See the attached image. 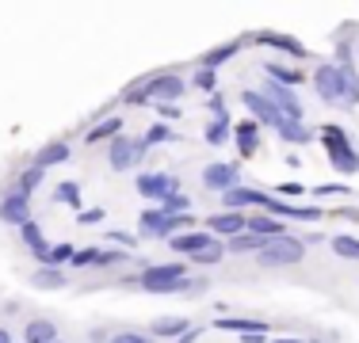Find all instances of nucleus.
Returning a JSON list of instances; mask_svg holds the SVG:
<instances>
[{"label": "nucleus", "instance_id": "f257e3e1", "mask_svg": "<svg viewBox=\"0 0 359 343\" xmlns=\"http://www.w3.org/2000/svg\"><path fill=\"white\" fill-rule=\"evenodd\" d=\"M184 92H187V80L180 73H153L145 80L130 84L123 103H180Z\"/></svg>", "mask_w": 359, "mask_h": 343}, {"label": "nucleus", "instance_id": "f03ea898", "mask_svg": "<svg viewBox=\"0 0 359 343\" xmlns=\"http://www.w3.org/2000/svg\"><path fill=\"white\" fill-rule=\"evenodd\" d=\"M138 286L149 294H176V290H199V282H187V263H149L138 274Z\"/></svg>", "mask_w": 359, "mask_h": 343}, {"label": "nucleus", "instance_id": "7ed1b4c3", "mask_svg": "<svg viewBox=\"0 0 359 343\" xmlns=\"http://www.w3.org/2000/svg\"><path fill=\"white\" fill-rule=\"evenodd\" d=\"M318 137H321V145H325V157H329L332 172H340V176H355V172H359V149L348 141L344 126L325 122L321 130H318Z\"/></svg>", "mask_w": 359, "mask_h": 343}, {"label": "nucleus", "instance_id": "20e7f679", "mask_svg": "<svg viewBox=\"0 0 359 343\" xmlns=\"http://www.w3.org/2000/svg\"><path fill=\"white\" fill-rule=\"evenodd\" d=\"M191 225V214H180V218H168L165 210H142L138 218V237L142 240H172L176 233H187Z\"/></svg>", "mask_w": 359, "mask_h": 343}, {"label": "nucleus", "instance_id": "39448f33", "mask_svg": "<svg viewBox=\"0 0 359 343\" xmlns=\"http://www.w3.org/2000/svg\"><path fill=\"white\" fill-rule=\"evenodd\" d=\"M302 255H306V244L287 233L279 240H268V248L256 252V263H260L264 271H276V267H294V263H302Z\"/></svg>", "mask_w": 359, "mask_h": 343}, {"label": "nucleus", "instance_id": "423d86ee", "mask_svg": "<svg viewBox=\"0 0 359 343\" xmlns=\"http://www.w3.org/2000/svg\"><path fill=\"white\" fill-rule=\"evenodd\" d=\"M134 187H138L142 199H149L157 206L184 191V187H180V176H172V172H142V176L134 179Z\"/></svg>", "mask_w": 359, "mask_h": 343}, {"label": "nucleus", "instance_id": "0eeeda50", "mask_svg": "<svg viewBox=\"0 0 359 343\" xmlns=\"http://www.w3.org/2000/svg\"><path fill=\"white\" fill-rule=\"evenodd\" d=\"M145 153H149V145H145L142 137H123V134H118L115 141L107 145V164L115 172H126V168L142 164Z\"/></svg>", "mask_w": 359, "mask_h": 343}, {"label": "nucleus", "instance_id": "6e6552de", "mask_svg": "<svg viewBox=\"0 0 359 343\" xmlns=\"http://www.w3.org/2000/svg\"><path fill=\"white\" fill-rule=\"evenodd\" d=\"M310 84L318 88V96H321L325 103H337V107H344V73H340V65L321 62L318 69H313Z\"/></svg>", "mask_w": 359, "mask_h": 343}, {"label": "nucleus", "instance_id": "1a4fd4ad", "mask_svg": "<svg viewBox=\"0 0 359 343\" xmlns=\"http://www.w3.org/2000/svg\"><path fill=\"white\" fill-rule=\"evenodd\" d=\"M203 187L215 191V195L233 191V187H241V168H237L233 160H215V164L203 168Z\"/></svg>", "mask_w": 359, "mask_h": 343}, {"label": "nucleus", "instance_id": "9d476101", "mask_svg": "<svg viewBox=\"0 0 359 343\" xmlns=\"http://www.w3.org/2000/svg\"><path fill=\"white\" fill-rule=\"evenodd\" d=\"M245 42L271 46V50H279V54H287V57H302V62L310 57V50H306L294 34H283V31H252V34H245Z\"/></svg>", "mask_w": 359, "mask_h": 343}, {"label": "nucleus", "instance_id": "9b49d317", "mask_svg": "<svg viewBox=\"0 0 359 343\" xmlns=\"http://www.w3.org/2000/svg\"><path fill=\"white\" fill-rule=\"evenodd\" d=\"M264 210H268L271 218H279V221H321L325 218L321 206H302V202L271 199V195H268V202H264Z\"/></svg>", "mask_w": 359, "mask_h": 343}, {"label": "nucleus", "instance_id": "f8f14e48", "mask_svg": "<svg viewBox=\"0 0 359 343\" xmlns=\"http://www.w3.org/2000/svg\"><path fill=\"white\" fill-rule=\"evenodd\" d=\"M241 103L252 111V118H256L260 126H271V130H279V126L287 122V118H283V111H279L276 103H271L268 96H264V92H241Z\"/></svg>", "mask_w": 359, "mask_h": 343}, {"label": "nucleus", "instance_id": "ddd939ff", "mask_svg": "<svg viewBox=\"0 0 359 343\" xmlns=\"http://www.w3.org/2000/svg\"><path fill=\"white\" fill-rule=\"evenodd\" d=\"M218 237H210L207 229H187V233H176L168 240V248H172L176 255H187V260H195V255H203L210 244H215Z\"/></svg>", "mask_w": 359, "mask_h": 343}, {"label": "nucleus", "instance_id": "4468645a", "mask_svg": "<svg viewBox=\"0 0 359 343\" xmlns=\"http://www.w3.org/2000/svg\"><path fill=\"white\" fill-rule=\"evenodd\" d=\"M0 221H4V225H15V229L27 225V221H31V199H27V195L8 191L4 199H0Z\"/></svg>", "mask_w": 359, "mask_h": 343}, {"label": "nucleus", "instance_id": "2eb2a0df", "mask_svg": "<svg viewBox=\"0 0 359 343\" xmlns=\"http://www.w3.org/2000/svg\"><path fill=\"white\" fill-rule=\"evenodd\" d=\"M245 225H249V214L222 210V214H210V218H207V233L218 237V240H233L237 233H245Z\"/></svg>", "mask_w": 359, "mask_h": 343}, {"label": "nucleus", "instance_id": "dca6fc26", "mask_svg": "<svg viewBox=\"0 0 359 343\" xmlns=\"http://www.w3.org/2000/svg\"><path fill=\"white\" fill-rule=\"evenodd\" d=\"M260 92H264V96H268L271 103H276L279 111H283V118H290V122H302V118H306V115H302V103H298V96H294L290 88H283V84H271V80H268Z\"/></svg>", "mask_w": 359, "mask_h": 343}, {"label": "nucleus", "instance_id": "f3484780", "mask_svg": "<svg viewBox=\"0 0 359 343\" xmlns=\"http://www.w3.org/2000/svg\"><path fill=\"white\" fill-rule=\"evenodd\" d=\"M268 202V195L264 191H256V187H233V191H226L222 195V206H226L229 214H245V210H256V206H264Z\"/></svg>", "mask_w": 359, "mask_h": 343}, {"label": "nucleus", "instance_id": "a211bd4d", "mask_svg": "<svg viewBox=\"0 0 359 343\" xmlns=\"http://www.w3.org/2000/svg\"><path fill=\"white\" fill-rule=\"evenodd\" d=\"M20 240H23V244H27V248H31V255H35V260H39V267H50V248H54V244H50V240H46V233H42V225H39L35 218H31L27 225L20 229Z\"/></svg>", "mask_w": 359, "mask_h": 343}, {"label": "nucleus", "instance_id": "6ab92c4d", "mask_svg": "<svg viewBox=\"0 0 359 343\" xmlns=\"http://www.w3.org/2000/svg\"><path fill=\"white\" fill-rule=\"evenodd\" d=\"M233 141H237V149H241V160L256 157V149H260V122H256V118L233 122Z\"/></svg>", "mask_w": 359, "mask_h": 343}, {"label": "nucleus", "instance_id": "aec40b11", "mask_svg": "<svg viewBox=\"0 0 359 343\" xmlns=\"http://www.w3.org/2000/svg\"><path fill=\"white\" fill-rule=\"evenodd\" d=\"M215 328H218V332H237V336H252V332L268 336L271 324H268V321H256V316H218Z\"/></svg>", "mask_w": 359, "mask_h": 343}, {"label": "nucleus", "instance_id": "412c9836", "mask_svg": "<svg viewBox=\"0 0 359 343\" xmlns=\"http://www.w3.org/2000/svg\"><path fill=\"white\" fill-rule=\"evenodd\" d=\"M245 50V38H229V42H222V46H215V50H207V54L199 57V69H210V73H218L222 65L229 62V57H237Z\"/></svg>", "mask_w": 359, "mask_h": 343}, {"label": "nucleus", "instance_id": "4be33fe9", "mask_svg": "<svg viewBox=\"0 0 359 343\" xmlns=\"http://www.w3.org/2000/svg\"><path fill=\"white\" fill-rule=\"evenodd\" d=\"M187 328H191V321H187V316H157V321L149 324V336H153V340H172V343H176Z\"/></svg>", "mask_w": 359, "mask_h": 343}, {"label": "nucleus", "instance_id": "5701e85b", "mask_svg": "<svg viewBox=\"0 0 359 343\" xmlns=\"http://www.w3.org/2000/svg\"><path fill=\"white\" fill-rule=\"evenodd\" d=\"M245 229H249V233H256V237H264V240H279V237H287V221L271 218V214H252Z\"/></svg>", "mask_w": 359, "mask_h": 343}, {"label": "nucleus", "instance_id": "b1692460", "mask_svg": "<svg viewBox=\"0 0 359 343\" xmlns=\"http://www.w3.org/2000/svg\"><path fill=\"white\" fill-rule=\"evenodd\" d=\"M23 343H57V324L50 316H31L23 328Z\"/></svg>", "mask_w": 359, "mask_h": 343}, {"label": "nucleus", "instance_id": "393cba45", "mask_svg": "<svg viewBox=\"0 0 359 343\" xmlns=\"http://www.w3.org/2000/svg\"><path fill=\"white\" fill-rule=\"evenodd\" d=\"M264 73H268L271 84H283V88H290V92H294L298 84L306 80L302 69H290V65H283V62H264Z\"/></svg>", "mask_w": 359, "mask_h": 343}, {"label": "nucleus", "instance_id": "a878e982", "mask_svg": "<svg viewBox=\"0 0 359 343\" xmlns=\"http://www.w3.org/2000/svg\"><path fill=\"white\" fill-rule=\"evenodd\" d=\"M27 282L35 290H65V282H69V274H65L62 267H35L27 274Z\"/></svg>", "mask_w": 359, "mask_h": 343}, {"label": "nucleus", "instance_id": "bb28decb", "mask_svg": "<svg viewBox=\"0 0 359 343\" xmlns=\"http://www.w3.org/2000/svg\"><path fill=\"white\" fill-rule=\"evenodd\" d=\"M118 134H123V118H100V122L96 126H88V130H84V141H88V145H100V141H115V137Z\"/></svg>", "mask_w": 359, "mask_h": 343}, {"label": "nucleus", "instance_id": "cd10ccee", "mask_svg": "<svg viewBox=\"0 0 359 343\" xmlns=\"http://www.w3.org/2000/svg\"><path fill=\"white\" fill-rule=\"evenodd\" d=\"M268 248V240L264 237H256V233H237L233 240H226V255H256V252H264Z\"/></svg>", "mask_w": 359, "mask_h": 343}, {"label": "nucleus", "instance_id": "c85d7f7f", "mask_svg": "<svg viewBox=\"0 0 359 343\" xmlns=\"http://www.w3.org/2000/svg\"><path fill=\"white\" fill-rule=\"evenodd\" d=\"M69 160V145L65 141H50V145H42V149L35 153V168H57V164H65Z\"/></svg>", "mask_w": 359, "mask_h": 343}, {"label": "nucleus", "instance_id": "c756f323", "mask_svg": "<svg viewBox=\"0 0 359 343\" xmlns=\"http://www.w3.org/2000/svg\"><path fill=\"white\" fill-rule=\"evenodd\" d=\"M203 137H207L210 145H226L229 137H233V118H229V115L210 118V122H207V134H203Z\"/></svg>", "mask_w": 359, "mask_h": 343}, {"label": "nucleus", "instance_id": "7c9ffc66", "mask_svg": "<svg viewBox=\"0 0 359 343\" xmlns=\"http://www.w3.org/2000/svg\"><path fill=\"white\" fill-rule=\"evenodd\" d=\"M329 248H332V255H340V260H359V240L348 237V233H332Z\"/></svg>", "mask_w": 359, "mask_h": 343}, {"label": "nucleus", "instance_id": "2f4dec72", "mask_svg": "<svg viewBox=\"0 0 359 343\" xmlns=\"http://www.w3.org/2000/svg\"><path fill=\"white\" fill-rule=\"evenodd\" d=\"M42 176H46V172H42V168H35V164H31V168H23L20 176H15V187H12V191H20V195H27V199H31V195L39 191Z\"/></svg>", "mask_w": 359, "mask_h": 343}, {"label": "nucleus", "instance_id": "473e14b6", "mask_svg": "<svg viewBox=\"0 0 359 343\" xmlns=\"http://www.w3.org/2000/svg\"><path fill=\"white\" fill-rule=\"evenodd\" d=\"M279 141H287V145H306V141H310V126H306V122H290V118H287V122L283 126H279Z\"/></svg>", "mask_w": 359, "mask_h": 343}, {"label": "nucleus", "instance_id": "72a5a7b5", "mask_svg": "<svg viewBox=\"0 0 359 343\" xmlns=\"http://www.w3.org/2000/svg\"><path fill=\"white\" fill-rule=\"evenodd\" d=\"M142 141H145V145H149V149H153V145H168V141H180V134H176V130H172V126H168V122H153L149 130L142 134Z\"/></svg>", "mask_w": 359, "mask_h": 343}, {"label": "nucleus", "instance_id": "f704fd0d", "mask_svg": "<svg viewBox=\"0 0 359 343\" xmlns=\"http://www.w3.org/2000/svg\"><path fill=\"white\" fill-rule=\"evenodd\" d=\"M54 202H62V206H73V210L81 214V187H76V183H69V179H65V183H57V187H54Z\"/></svg>", "mask_w": 359, "mask_h": 343}, {"label": "nucleus", "instance_id": "c9c22d12", "mask_svg": "<svg viewBox=\"0 0 359 343\" xmlns=\"http://www.w3.org/2000/svg\"><path fill=\"white\" fill-rule=\"evenodd\" d=\"M344 73V107H359V76H355V69L348 65V69H340Z\"/></svg>", "mask_w": 359, "mask_h": 343}, {"label": "nucleus", "instance_id": "e433bc0d", "mask_svg": "<svg viewBox=\"0 0 359 343\" xmlns=\"http://www.w3.org/2000/svg\"><path fill=\"white\" fill-rule=\"evenodd\" d=\"M161 210H165L168 218H180V214H187V210H191V195H187V191L172 195L168 202H161Z\"/></svg>", "mask_w": 359, "mask_h": 343}, {"label": "nucleus", "instance_id": "4c0bfd02", "mask_svg": "<svg viewBox=\"0 0 359 343\" xmlns=\"http://www.w3.org/2000/svg\"><path fill=\"white\" fill-rule=\"evenodd\" d=\"M104 240H111V244H115V248H123V252H130V248H138V244H142V240L134 237V233H126V229H107Z\"/></svg>", "mask_w": 359, "mask_h": 343}, {"label": "nucleus", "instance_id": "58836bf2", "mask_svg": "<svg viewBox=\"0 0 359 343\" xmlns=\"http://www.w3.org/2000/svg\"><path fill=\"white\" fill-rule=\"evenodd\" d=\"M191 84L199 92H207V96H215V92H218V73H210V69H195Z\"/></svg>", "mask_w": 359, "mask_h": 343}, {"label": "nucleus", "instance_id": "ea45409f", "mask_svg": "<svg viewBox=\"0 0 359 343\" xmlns=\"http://www.w3.org/2000/svg\"><path fill=\"white\" fill-rule=\"evenodd\" d=\"M222 255H226V240H215L203 255H195V263L199 267H215V263H222Z\"/></svg>", "mask_w": 359, "mask_h": 343}, {"label": "nucleus", "instance_id": "a19ab883", "mask_svg": "<svg viewBox=\"0 0 359 343\" xmlns=\"http://www.w3.org/2000/svg\"><path fill=\"white\" fill-rule=\"evenodd\" d=\"M73 255H76V248L62 240V244L50 248V267H65V263H73Z\"/></svg>", "mask_w": 359, "mask_h": 343}, {"label": "nucleus", "instance_id": "79ce46f5", "mask_svg": "<svg viewBox=\"0 0 359 343\" xmlns=\"http://www.w3.org/2000/svg\"><path fill=\"white\" fill-rule=\"evenodd\" d=\"M96 260H100V248H76V255H73L69 267H73V271H81V267H96Z\"/></svg>", "mask_w": 359, "mask_h": 343}, {"label": "nucleus", "instance_id": "37998d69", "mask_svg": "<svg viewBox=\"0 0 359 343\" xmlns=\"http://www.w3.org/2000/svg\"><path fill=\"white\" fill-rule=\"evenodd\" d=\"M115 263H126V252H123V248H100L96 267H115Z\"/></svg>", "mask_w": 359, "mask_h": 343}, {"label": "nucleus", "instance_id": "c03bdc74", "mask_svg": "<svg viewBox=\"0 0 359 343\" xmlns=\"http://www.w3.org/2000/svg\"><path fill=\"white\" fill-rule=\"evenodd\" d=\"M104 218H107V210H100V206H92V210H81V214H76V225H100Z\"/></svg>", "mask_w": 359, "mask_h": 343}, {"label": "nucleus", "instance_id": "a18cd8bd", "mask_svg": "<svg viewBox=\"0 0 359 343\" xmlns=\"http://www.w3.org/2000/svg\"><path fill=\"white\" fill-rule=\"evenodd\" d=\"M107 343H157L153 336H145V332H115Z\"/></svg>", "mask_w": 359, "mask_h": 343}, {"label": "nucleus", "instance_id": "49530a36", "mask_svg": "<svg viewBox=\"0 0 359 343\" xmlns=\"http://www.w3.org/2000/svg\"><path fill=\"white\" fill-rule=\"evenodd\" d=\"M207 107L215 111V118L226 115V99H222V92H215V96H207Z\"/></svg>", "mask_w": 359, "mask_h": 343}, {"label": "nucleus", "instance_id": "de8ad7c7", "mask_svg": "<svg viewBox=\"0 0 359 343\" xmlns=\"http://www.w3.org/2000/svg\"><path fill=\"white\" fill-rule=\"evenodd\" d=\"M279 195H287V199H302L306 183H283V187H279Z\"/></svg>", "mask_w": 359, "mask_h": 343}, {"label": "nucleus", "instance_id": "09e8293b", "mask_svg": "<svg viewBox=\"0 0 359 343\" xmlns=\"http://www.w3.org/2000/svg\"><path fill=\"white\" fill-rule=\"evenodd\" d=\"M153 107H157L161 118H180V107H176V103H153Z\"/></svg>", "mask_w": 359, "mask_h": 343}, {"label": "nucleus", "instance_id": "8fccbe9b", "mask_svg": "<svg viewBox=\"0 0 359 343\" xmlns=\"http://www.w3.org/2000/svg\"><path fill=\"white\" fill-rule=\"evenodd\" d=\"M203 332H207V328H199V324H191V328H187V332H184V336H180L176 343H199V336H203Z\"/></svg>", "mask_w": 359, "mask_h": 343}, {"label": "nucleus", "instance_id": "3c124183", "mask_svg": "<svg viewBox=\"0 0 359 343\" xmlns=\"http://www.w3.org/2000/svg\"><path fill=\"white\" fill-rule=\"evenodd\" d=\"M318 195H321V199H325V195H348V187L344 183H321Z\"/></svg>", "mask_w": 359, "mask_h": 343}, {"label": "nucleus", "instance_id": "603ef678", "mask_svg": "<svg viewBox=\"0 0 359 343\" xmlns=\"http://www.w3.org/2000/svg\"><path fill=\"white\" fill-rule=\"evenodd\" d=\"M332 218H344V221H359V206H344V210H332Z\"/></svg>", "mask_w": 359, "mask_h": 343}, {"label": "nucleus", "instance_id": "864d4df0", "mask_svg": "<svg viewBox=\"0 0 359 343\" xmlns=\"http://www.w3.org/2000/svg\"><path fill=\"white\" fill-rule=\"evenodd\" d=\"M241 343H268V336H260V332H252V336H241Z\"/></svg>", "mask_w": 359, "mask_h": 343}, {"label": "nucleus", "instance_id": "5fc2aeb1", "mask_svg": "<svg viewBox=\"0 0 359 343\" xmlns=\"http://www.w3.org/2000/svg\"><path fill=\"white\" fill-rule=\"evenodd\" d=\"M0 343H12V332L8 328H0Z\"/></svg>", "mask_w": 359, "mask_h": 343}, {"label": "nucleus", "instance_id": "6e6d98bb", "mask_svg": "<svg viewBox=\"0 0 359 343\" xmlns=\"http://www.w3.org/2000/svg\"><path fill=\"white\" fill-rule=\"evenodd\" d=\"M313 343H321V340H313Z\"/></svg>", "mask_w": 359, "mask_h": 343}, {"label": "nucleus", "instance_id": "4d7b16f0", "mask_svg": "<svg viewBox=\"0 0 359 343\" xmlns=\"http://www.w3.org/2000/svg\"><path fill=\"white\" fill-rule=\"evenodd\" d=\"M57 343H65V340H57Z\"/></svg>", "mask_w": 359, "mask_h": 343}]
</instances>
